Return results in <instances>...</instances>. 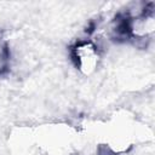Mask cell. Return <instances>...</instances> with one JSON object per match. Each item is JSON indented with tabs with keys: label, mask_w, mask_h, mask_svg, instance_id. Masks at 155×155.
Here are the masks:
<instances>
[{
	"label": "cell",
	"mask_w": 155,
	"mask_h": 155,
	"mask_svg": "<svg viewBox=\"0 0 155 155\" xmlns=\"http://www.w3.org/2000/svg\"><path fill=\"white\" fill-rule=\"evenodd\" d=\"M125 33H126V40L131 41L133 45L140 47L148 46L149 42L153 41L155 35L154 6L138 17L125 19Z\"/></svg>",
	"instance_id": "2"
},
{
	"label": "cell",
	"mask_w": 155,
	"mask_h": 155,
	"mask_svg": "<svg viewBox=\"0 0 155 155\" xmlns=\"http://www.w3.org/2000/svg\"><path fill=\"white\" fill-rule=\"evenodd\" d=\"M69 54L74 68L85 78L93 76L103 61V51L87 36L76 39L69 48Z\"/></svg>",
	"instance_id": "1"
},
{
	"label": "cell",
	"mask_w": 155,
	"mask_h": 155,
	"mask_svg": "<svg viewBox=\"0 0 155 155\" xmlns=\"http://www.w3.org/2000/svg\"><path fill=\"white\" fill-rule=\"evenodd\" d=\"M11 63V48L7 40L0 33V75L10 70Z\"/></svg>",
	"instance_id": "3"
},
{
	"label": "cell",
	"mask_w": 155,
	"mask_h": 155,
	"mask_svg": "<svg viewBox=\"0 0 155 155\" xmlns=\"http://www.w3.org/2000/svg\"><path fill=\"white\" fill-rule=\"evenodd\" d=\"M105 155H107V154H105Z\"/></svg>",
	"instance_id": "4"
}]
</instances>
